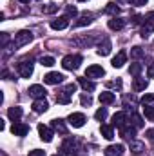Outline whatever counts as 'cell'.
Here are the masks:
<instances>
[{
	"mask_svg": "<svg viewBox=\"0 0 154 156\" xmlns=\"http://www.w3.org/2000/svg\"><path fill=\"white\" fill-rule=\"evenodd\" d=\"M142 18H143V16H140V15H134V16H132V24H136V26H138V24H142Z\"/></svg>",
	"mask_w": 154,
	"mask_h": 156,
	"instance_id": "cell-44",
	"label": "cell"
},
{
	"mask_svg": "<svg viewBox=\"0 0 154 156\" xmlns=\"http://www.w3.org/2000/svg\"><path fill=\"white\" fill-rule=\"evenodd\" d=\"M78 83L83 87V91H85V93H87V91L91 93V91H94V89H96V83H94V82H91V80H87V78H80V80H78Z\"/></svg>",
	"mask_w": 154,
	"mask_h": 156,
	"instance_id": "cell-28",
	"label": "cell"
},
{
	"mask_svg": "<svg viewBox=\"0 0 154 156\" xmlns=\"http://www.w3.org/2000/svg\"><path fill=\"white\" fill-rule=\"evenodd\" d=\"M78 2H85V0H78Z\"/></svg>",
	"mask_w": 154,
	"mask_h": 156,
	"instance_id": "cell-50",
	"label": "cell"
},
{
	"mask_svg": "<svg viewBox=\"0 0 154 156\" xmlns=\"http://www.w3.org/2000/svg\"><path fill=\"white\" fill-rule=\"evenodd\" d=\"M123 26H125V20L120 18V16H113V18L109 20V29H113V31H120V29H123Z\"/></svg>",
	"mask_w": 154,
	"mask_h": 156,
	"instance_id": "cell-23",
	"label": "cell"
},
{
	"mask_svg": "<svg viewBox=\"0 0 154 156\" xmlns=\"http://www.w3.org/2000/svg\"><path fill=\"white\" fill-rule=\"evenodd\" d=\"M40 64H42L44 67H51V66H54V58H53V56H42V58H40Z\"/></svg>",
	"mask_w": 154,
	"mask_h": 156,
	"instance_id": "cell-36",
	"label": "cell"
},
{
	"mask_svg": "<svg viewBox=\"0 0 154 156\" xmlns=\"http://www.w3.org/2000/svg\"><path fill=\"white\" fill-rule=\"evenodd\" d=\"M105 13H107V15H111V18H113V16H116V15L120 13L118 4H114V2H109V4H107V7H105Z\"/></svg>",
	"mask_w": 154,
	"mask_h": 156,
	"instance_id": "cell-32",
	"label": "cell"
},
{
	"mask_svg": "<svg viewBox=\"0 0 154 156\" xmlns=\"http://www.w3.org/2000/svg\"><path fill=\"white\" fill-rule=\"evenodd\" d=\"M64 78L65 76H64L62 73H54V71H53V73H47V75L44 76V82L49 83V85H58V83L64 82Z\"/></svg>",
	"mask_w": 154,
	"mask_h": 156,
	"instance_id": "cell-11",
	"label": "cell"
},
{
	"mask_svg": "<svg viewBox=\"0 0 154 156\" xmlns=\"http://www.w3.org/2000/svg\"><path fill=\"white\" fill-rule=\"evenodd\" d=\"M16 71H18V75L22 78H29L33 75V62H31V60H22V62H18Z\"/></svg>",
	"mask_w": 154,
	"mask_h": 156,
	"instance_id": "cell-5",
	"label": "cell"
},
{
	"mask_svg": "<svg viewBox=\"0 0 154 156\" xmlns=\"http://www.w3.org/2000/svg\"><path fill=\"white\" fill-rule=\"evenodd\" d=\"M145 136H147L149 140H154V129H149V131L145 133Z\"/></svg>",
	"mask_w": 154,
	"mask_h": 156,
	"instance_id": "cell-47",
	"label": "cell"
},
{
	"mask_svg": "<svg viewBox=\"0 0 154 156\" xmlns=\"http://www.w3.org/2000/svg\"><path fill=\"white\" fill-rule=\"evenodd\" d=\"M147 76L149 78H154V64L149 66V71H147Z\"/></svg>",
	"mask_w": 154,
	"mask_h": 156,
	"instance_id": "cell-46",
	"label": "cell"
},
{
	"mask_svg": "<svg viewBox=\"0 0 154 156\" xmlns=\"http://www.w3.org/2000/svg\"><path fill=\"white\" fill-rule=\"evenodd\" d=\"M56 11H58L56 4H45V5H42V13H45V15H53Z\"/></svg>",
	"mask_w": 154,
	"mask_h": 156,
	"instance_id": "cell-33",
	"label": "cell"
},
{
	"mask_svg": "<svg viewBox=\"0 0 154 156\" xmlns=\"http://www.w3.org/2000/svg\"><path fill=\"white\" fill-rule=\"evenodd\" d=\"M105 75V69L102 66H89L87 71H85V76L87 78H102Z\"/></svg>",
	"mask_w": 154,
	"mask_h": 156,
	"instance_id": "cell-12",
	"label": "cell"
},
{
	"mask_svg": "<svg viewBox=\"0 0 154 156\" xmlns=\"http://www.w3.org/2000/svg\"><path fill=\"white\" fill-rule=\"evenodd\" d=\"M131 151H132V153H136V154H140V153H143V151H145V145H143V144H140V142H134V140H132V142H131Z\"/></svg>",
	"mask_w": 154,
	"mask_h": 156,
	"instance_id": "cell-34",
	"label": "cell"
},
{
	"mask_svg": "<svg viewBox=\"0 0 154 156\" xmlns=\"http://www.w3.org/2000/svg\"><path fill=\"white\" fill-rule=\"evenodd\" d=\"M129 122L136 127V129H142L143 125H145V122H143V118L140 116L136 111H131V116H129Z\"/></svg>",
	"mask_w": 154,
	"mask_h": 156,
	"instance_id": "cell-22",
	"label": "cell"
},
{
	"mask_svg": "<svg viewBox=\"0 0 154 156\" xmlns=\"http://www.w3.org/2000/svg\"><path fill=\"white\" fill-rule=\"evenodd\" d=\"M51 127L54 129V131H58L60 134H67V127H65V123H64V120L62 118H54L53 122H51Z\"/></svg>",
	"mask_w": 154,
	"mask_h": 156,
	"instance_id": "cell-20",
	"label": "cell"
},
{
	"mask_svg": "<svg viewBox=\"0 0 154 156\" xmlns=\"http://www.w3.org/2000/svg\"><path fill=\"white\" fill-rule=\"evenodd\" d=\"M22 115H24L22 107H11V109L7 111V116H9V120H11V122H18V120L22 118Z\"/></svg>",
	"mask_w": 154,
	"mask_h": 156,
	"instance_id": "cell-26",
	"label": "cell"
},
{
	"mask_svg": "<svg viewBox=\"0 0 154 156\" xmlns=\"http://www.w3.org/2000/svg\"><path fill=\"white\" fill-rule=\"evenodd\" d=\"M20 2H24V4H27V2H29V0H20Z\"/></svg>",
	"mask_w": 154,
	"mask_h": 156,
	"instance_id": "cell-48",
	"label": "cell"
},
{
	"mask_svg": "<svg viewBox=\"0 0 154 156\" xmlns=\"http://www.w3.org/2000/svg\"><path fill=\"white\" fill-rule=\"evenodd\" d=\"M67 26H69V18H67L65 15L51 22V27H53V29H56V31H62V29H65Z\"/></svg>",
	"mask_w": 154,
	"mask_h": 156,
	"instance_id": "cell-19",
	"label": "cell"
},
{
	"mask_svg": "<svg viewBox=\"0 0 154 156\" xmlns=\"http://www.w3.org/2000/svg\"><path fill=\"white\" fill-rule=\"evenodd\" d=\"M129 104H131V105H132V109H134V104H136V100H134L132 96H123V107H125V109L129 107Z\"/></svg>",
	"mask_w": 154,
	"mask_h": 156,
	"instance_id": "cell-41",
	"label": "cell"
},
{
	"mask_svg": "<svg viewBox=\"0 0 154 156\" xmlns=\"http://www.w3.org/2000/svg\"><path fill=\"white\" fill-rule=\"evenodd\" d=\"M62 151H64L65 154H69V156L76 154V151H80L78 140L76 138H65V142H64V145H62Z\"/></svg>",
	"mask_w": 154,
	"mask_h": 156,
	"instance_id": "cell-6",
	"label": "cell"
},
{
	"mask_svg": "<svg viewBox=\"0 0 154 156\" xmlns=\"http://www.w3.org/2000/svg\"><path fill=\"white\" fill-rule=\"evenodd\" d=\"M38 134H40V138H42L44 142H51V140H53V136H54V131H53L49 125L40 123V125H38Z\"/></svg>",
	"mask_w": 154,
	"mask_h": 156,
	"instance_id": "cell-10",
	"label": "cell"
},
{
	"mask_svg": "<svg viewBox=\"0 0 154 156\" xmlns=\"http://www.w3.org/2000/svg\"><path fill=\"white\" fill-rule=\"evenodd\" d=\"M82 60L83 58L80 55H67L62 60V67L67 69V71H76L78 67H80V64H82Z\"/></svg>",
	"mask_w": 154,
	"mask_h": 156,
	"instance_id": "cell-2",
	"label": "cell"
},
{
	"mask_svg": "<svg viewBox=\"0 0 154 156\" xmlns=\"http://www.w3.org/2000/svg\"><path fill=\"white\" fill-rule=\"evenodd\" d=\"M27 156H45V151H40V149H35V151H31Z\"/></svg>",
	"mask_w": 154,
	"mask_h": 156,
	"instance_id": "cell-42",
	"label": "cell"
},
{
	"mask_svg": "<svg viewBox=\"0 0 154 156\" xmlns=\"http://www.w3.org/2000/svg\"><path fill=\"white\" fill-rule=\"evenodd\" d=\"M11 133H13L15 136H26V134L29 133V125H26V123H22V122H15L13 127H11Z\"/></svg>",
	"mask_w": 154,
	"mask_h": 156,
	"instance_id": "cell-14",
	"label": "cell"
},
{
	"mask_svg": "<svg viewBox=\"0 0 154 156\" xmlns=\"http://www.w3.org/2000/svg\"><path fill=\"white\" fill-rule=\"evenodd\" d=\"M123 153H125V147H123L121 144L109 145V147H105V151H103L105 156H123Z\"/></svg>",
	"mask_w": 154,
	"mask_h": 156,
	"instance_id": "cell-13",
	"label": "cell"
},
{
	"mask_svg": "<svg viewBox=\"0 0 154 156\" xmlns=\"http://www.w3.org/2000/svg\"><path fill=\"white\" fill-rule=\"evenodd\" d=\"M7 42H9V35L7 33H2V47H5Z\"/></svg>",
	"mask_w": 154,
	"mask_h": 156,
	"instance_id": "cell-43",
	"label": "cell"
},
{
	"mask_svg": "<svg viewBox=\"0 0 154 156\" xmlns=\"http://www.w3.org/2000/svg\"><path fill=\"white\" fill-rule=\"evenodd\" d=\"M136 131H138V129H136L131 122H127V123L120 129V134H121V138H125V140H131V142H132V140H134V136H136Z\"/></svg>",
	"mask_w": 154,
	"mask_h": 156,
	"instance_id": "cell-8",
	"label": "cell"
},
{
	"mask_svg": "<svg viewBox=\"0 0 154 156\" xmlns=\"http://www.w3.org/2000/svg\"><path fill=\"white\" fill-rule=\"evenodd\" d=\"M98 100H100V104L109 105V104H113V102H114V93H111V91H103V93H100Z\"/></svg>",
	"mask_w": 154,
	"mask_h": 156,
	"instance_id": "cell-25",
	"label": "cell"
},
{
	"mask_svg": "<svg viewBox=\"0 0 154 156\" xmlns=\"http://www.w3.org/2000/svg\"><path fill=\"white\" fill-rule=\"evenodd\" d=\"M142 105H143V107H152L154 109V94L145 93V94L142 96Z\"/></svg>",
	"mask_w": 154,
	"mask_h": 156,
	"instance_id": "cell-30",
	"label": "cell"
},
{
	"mask_svg": "<svg viewBox=\"0 0 154 156\" xmlns=\"http://www.w3.org/2000/svg\"><path fill=\"white\" fill-rule=\"evenodd\" d=\"M53 156H62V154H53Z\"/></svg>",
	"mask_w": 154,
	"mask_h": 156,
	"instance_id": "cell-49",
	"label": "cell"
},
{
	"mask_svg": "<svg viewBox=\"0 0 154 156\" xmlns=\"http://www.w3.org/2000/svg\"><path fill=\"white\" fill-rule=\"evenodd\" d=\"M127 62V51L125 49H121V51H118V55H116L114 58H113V67L114 69H120V67H123V64Z\"/></svg>",
	"mask_w": 154,
	"mask_h": 156,
	"instance_id": "cell-15",
	"label": "cell"
},
{
	"mask_svg": "<svg viewBox=\"0 0 154 156\" xmlns=\"http://www.w3.org/2000/svg\"><path fill=\"white\" fill-rule=\"evenodd\" d=\"M125 2H129L131 5H145L149 0H118V4H125Z\"/></svg>",
	"mask_w": 154,
	"mask_h": 156,
	"instance_id": "cell-37",
	"label": "cell"
},
{
	"mask_svg": "<svg viewBox=\"0 0 154 156\" xmlns=\"http://www.w3.org/2000/svg\"><path fill=\"white\" fill-rule=\"evenodd\" d=\"M127 122H129V115H127L125 111H118V113L113 115V122H111V125H113V127H118V129H121Z\"/></svg>",
	"mask_w": 154,
	"mask_h": 156,
	"instance_id": "cell-7",
	"label": "cell"
},
{
	"mask_svg": "<svg viewBox=\"0 0 154 156\" xmlns=\"http://www.w3.org/2000/svg\"><path fill=\"white\" fill-rule=\"evenodd\" d=\"M152 31H154V11H151V13H147V15L143 16L142 37H143V38H149V37L152 35Z\"/></svg>",
	"mask_w": 154,
	"mask_h": 156,
	"instance_id": "cell-3",
	"label": "cell"
},
{
	"mask_svg": "<svg viewBox=\"0 0 154 156\" xmlns=\"http://www.w3.org/2000/svg\"><path fill=\"white\" fill-rule=\"evenodd\" d=\"M143 56H145V51H143L142 47H138V45H136V47H132V49H131V58H132V60H142Z\"/></svg>",
	"mask_w": 154,
	"mask_h": 156,
	"instance_id": "cell-31",
	"label": "cell"
},
{
	"mask_svg": "<svg viewBox=\"0 0 154 156\" xmlns=\"http://www.w3.org/2000/svg\"><path fill=\"white\" fill-rule=\"evenodd\" d=\"M47 109H49V104H47V100H45V98H38V100H35V102H33V111H35V113L42 115V113H45Z\"/></svg>",
	"mask_w": 154,
	"mask_h": 156,
	"instance_id": "cell-18",
	"label": "cell"
},
{
	"mask_svg": "<svg viewBox=\"0 0 154 156\" xmlns=\"http://www.w3.org/2000/svg\"><path fill=\"white\" fill-rule=\"evenodd\" d=\"M94 118H96L98 122H103V120L107 118V107H100V109L94 113Z\"/></svg>",
	"mask_w": 154,
	"mask_h": 156,
	"instance_id": "cell-35",
	"label": "cell"
},
{
	"mask_svg": "<svg viewBox=\"0 0 154 156\" xmlns=\"http://www.w3.org/2000/svg\"><path fill=\"white\" fill-rule=\"evenodd\" d=\"M147 85H149V82L145 80V78H140V76H134V80H132V89L134 91H145L147 89Z\"/></svg>",
	"mask_w": 154,
	"mask_h": 156,
	"instance_id": "cell-21",
	"label": "cell"
},
{
	"mask_svg": "<svg viewBox=\"0 0 154 156\" xmlns=\"http://www.w3.org/2000/svg\"><path fill=\"white\" fill-rule=\"evenodd\" d=\"M80 102H82V105H91V104H93V98L89 96V93H87V94L83 93V94L80 96Z\"/></svg>",
	"mask_w": 154,
	"mask_h": 156,
	"instance_id": "cell-40",
	"label": "cell"
},
{
	"mask_svg": "<svg viewBox=\"0 0 154 156\" xmlns=\"http://www.w3.org/2000/svg\"><path fill=\"white\" fill-rule=\"evenodd\" d=\"M75 91H76V83H67L64 89H60V91L56 93V102L62 104V105L69 104V102H71V96H73Z\"/></svg>",
	"mask_w": 154,
	"mask_h": 156,
	"instance_id": "cell-1",
	"label": "cell"
},
{
	"mask_svg": "<svg viewBox=\"0 0 154 156\" xmlns=\"http://www.w3.org/2000/svg\"><path fill=\"white\" fill-rule=\"evenodd\" d=\"M142 69H143V64H140L138 60H134V62L131 64V67H129V73H131L132 76H140Z\"/></svg>",
	"mask_w": 154,
	"mask_h": 156,
	"instance_id": "cell-29",
	"label": "cell"
},
{
	"mask_svg": "<svg viewBox=\"0 0 154 156\" xmlns=\"http://www.w3.org/2000/svg\"><path fill=\"white\" fill-rule=\"evenodd\" d=\"M111 49H113V45H111V40L109 38H103L102 42H100V45H98V55L100 56H107L109 53H111Z\"/></svg>",
	"mask_w": 154,
	"mask_h": 156,
	"instance_id": "cell-17",
	"label": "cell"
},
{
	"mask_svg": "<svg viewBox=\"0 0 154 156\" xmlns=\"http://www.w3.org/2000/svg\"><path fill=\"white\" fill-rule=\"evenodd\" d=\"M85 122L87 120H85V115L83 113H73V115H69V118H67V123L73 125V127H82Z\"/></svg>",
	"mask_w": 154,
	"mask_h": 156,
	"instance_id": "cell-9",
	"label": "cell"
},
{
	"mask_svg": "<svg viewBox=\"0 0 154 156\" xmlns=\"http://www.w3.org/2000/svg\"><path fill=\"white\" fill-rule=\"evenodd\" d=\"M109 85H111V87H118V89H120V87H121V80H114V82H109Z\"/></svg>",
	"mask_w": 154,
	"mask_h": 156,
	"instance_id": "cell-45",
	"label": "cell"
},
{
	"mask_svg": "<svg viewBox=\"0 0 154 156\" xmlns=\"http://www.w3.org/2000/svg\"><path fill=\"white\" fill-rule=\"evenodd\" d=\"M143 115L149 122H154V109L152 107H143Z\"/></svg>",
	"mask_w": 154,
	"mask_h": 156,
	"instance_id": "cell-39",
	"label": "cell"
},
{
	"mask_svg": "<svg viewBox=\"0 0 154 156\" xmlns=\"http://www.w3.org/2000/svg\"><path fill=\"white\" fill-rule=\"evenodd\" d=\"M76 15H78V9L75 7V5H67V7H65V16H67V18L76 16Z\"/></svg>",
	"mask_w": 154,
	"mask_h": 156,
	"instance_id": "cell-38",
	"label": "cell"
},
{
	"mask_svg": "<svg viewBox=\"0 0 154 156\" xmlns=\"http://www.w3.org/2000/svg\"><path fill=\"white\" fill-rule=\"evenodd\" d=\"M91 22H93V15H91V13H82L80 18L75 22V26H76V27H83V26H89Z\"/></svg>",
	"mask_w": 154,
	"mask_h": 156,
	"instance_id": "cell-24",
	"label": "cell"
},
{
	"mask_svg": "<svg viewBox=\"0 0 154 156\" xmlns=\"http://www.w3.org/2000/svg\"><path fill=\"white\" fill-rule=\"evenodd\" d=\"M45 89H44V85H40V83H35V85H31L29 87V96H33L35 100H38V98H44L45 96Z\"/></svg>",
	"mask_w": 154,
	"mask_h": 156,
	"instance_id": "cell-16",
	"label": "cell"
},
{
	"mask_svg": "<svg viewBox=\"0 0 154 156\" xmlns=\"http://www.w3.org/2000/svg\"><path fill=\"white\" fill-rule=\"evenodd\" d=\"M100 131H102V136H103V138H107V140H113V138H114V129H113V125L102 123Z\"/></svg>",
	"mask_w": 154,
	"mask_h": 156,
	"instance_id": "cell-27",
	"label": "cell"
},
{
	"mask_svg": "<svg viewBox=\"0 0 154 156\" xmlns=\"http://www.w3.org/2000/svg\"><path fill=\"white\" fill-rule=\"evenodd\" d=\"M31 40H33V33H31V31H27V29H24V31H20L18 35H15L13 47H15V49H18V47H24V45H27Z\"/></svg>",
	"mask_w": 154,
	"mask_h": 156,
	"instance_id": "cell-4",
	"label": "cell"
}]
</instances>
